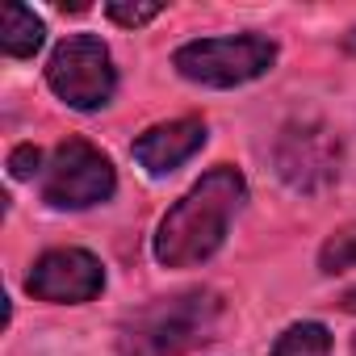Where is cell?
<instances>
[{"mask_svg": "<svg viewBox=\"0 0 356 356\" xmlns=\"http://www.w3.org/2000/svg\"><path fill=\"white\" fill-rule=\"evenodd\" d=\"M248 202V185L235 168H214L176 202L155 231V260L163 268H193L210 260L231 231V218Z\"/></svg>", "mask_w": 356, "mask_h": 356, "instance_id": "obj_1", "label": "cell"}, {"mask_svg": "<svg viewBox=\"0 0 356 356\" xmlns=\"http://www.w3.org/2000/svg\"><path fill=\"white\" fill-rule=\"evenodd\" d=\"M222 298L214 289H185L134 310L122 323L118 352L122 356H181L206 343L218 327Z\"/></svg>", "mask_w": 356, "mask_h": 356, "instance_id": "obj_2", "label": "cell"}, {"mask_svg": "<svg viewBox=\"0 0 356 356\" xmlns=\"http://www.w3.org/2000/svg\"><path fill=\"white\" fill-rule=\"evenodd\" d=\"M176 72L206 88H235L260 80L277 63V47L260 34H231V38H197L172 55Z\"/></svg>", "mask_w": 356, "mask_h": 356, "instance_id": "obj_3", "label": "cell"}, {"mask_svg": "<svg viewBox=\"0 0 356 356\" xmlns=\"http://www.w3.org/2000/svg\"><path fill=\"white\" fill-rule=\"evenodd\" d=\"M47 84L72 109H101V105H109V97L118 88V72H113V59L101 38L76 34L55 47V55L47 63Z\"/></svg>", "mask_w": 356, "mask_h": 356, "instance_id": "obj_4", "label": "cell"}, {"mask_svg": "<svg viewBox=\"0 0 356 356\" xmlns=\"http://www.w3.org/2000/svg\"><path fill=\"white\" fill-rule=\"evenodd\" d=\"M118 189L113 163L84 138H67L55 147V159L42 176V197L55 210H88L109 202Z\"/></svg>", "mask_w": 356, "mask_h": 356, "instance_id": "obj_5", "label": "cell"}, {"mask_svg": "<svg viewBox=\"0 0 356 356\" xmlns=\"http://www.w3.org/2000/svg\"><path fill=\"white\" fill-rule=\"evenodd\" d=\"M26 289L38 302L80 306V302H92L105 289V268L84 248H55L34 264V273L26 277Z\"/></svg>", "mask_w": 356, "mask_h": 356, "instance_id": "obj_6", "label": "cell"}, {"mask_svg": "<svg viewBox=\"0 0 356 356\" xmlns=\"http://www.w3.org/2000/svg\"><path fill=\"white\" fill-rule=\"evenodd\" d=\"M202 147H206V122L202 118H176V122H159L147 134H138L134 159L151 176H163V172H176L185 159H193Z\"/></svg>", "mask_w": 356, "mask_h": 356, "instance_id": "obj_7", "label": "cell"}, {"mask_svg": "<svg viewBox=\"0 0 356 356\" xmlns=\"http://www.w3.org/2000/svg\"><path fill=\"white\" fill-rule=\"evenodd\" d=\"M47 38L42 17H34V9L26 5H5L0 9V51L13 59H30Z\"/></svg>", "mask_w": 356, "mask_h": 356, "instance_id": "obj_8", "label": "cell"}, {"mask_svg": "<svg viewBox=\"0 0 356 356\" xmlns=\"http://www.w3.org/2000/svg\"><path fill=\"white\" fill-rule=\"evenodd\" d=\"M268 356H331V331L323 323H293Z\"/></svg>", "mask_w": 356, "mask_h": 356, "instance_id": "obj_9", "label": "cell"}, {"mask_svg": "<svg viewBox=\"0 0 356 356\" xmlns=\"http://www.w3.org/2000/svg\"><path fill=\"white\" fill-rule=\"evenodd\" d=\"M318 268H323V273H343V268H356V222L339 227V231L323 243V252H318Z\"/></svg>", "mask_w": 356, "mask_h": 356, "instance_id": "obj_10", "label": "cell"}, {"mask_svg": "<svg viewBox=\"0 0 356 356\" xmlns=\"http://www.w3.org/2000/svg\"><path fill=\"white\" fill-rule=\"evenodd\" d=\"M105 13L118 22V26H147L163 13V5H126V0H109Z\"/></svg>", "mask_w": 356, "mask_h": 356, "instance_id": "obj_11", "label": "cell"}, {"mask_svg": "<svg viewBox=\"0 0 356 356\" xmlns=\"http://www.w3.org/2000/svg\"><path fill=\"white\" fill-rule=\"evenodd\" d=\"M42 168V151L34 147V143H26V147H17L13 155H9V172H13V181H30V176Z\"/></svg>", "mask_w": 356, "mask_h": 356, "instance_id": "obj_12", "label": "cell"}, {"mask_svg": "<svg viewBox=\"0 0 356 356\" xmlns=\"http://www.w3.org/2000/svg\"><path fill=\"white\" fill-rule=\"evenodd\" d=\"M339 306H343V310H348V314H356V285H352V289H343V293H339Z\"/></svg>", "mask_w": 356, "mask_h": 356, "instance_id": "obj_13", "label": "cell"}]
</instances>
